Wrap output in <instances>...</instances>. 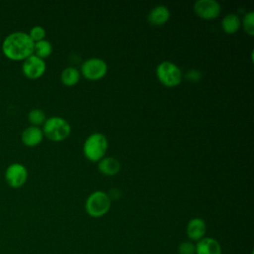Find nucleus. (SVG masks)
Returning <instances> with one entry per match:
<instances>
[{"instance_id": "nucleus-1", "label": "nucleus", "mask_w": 254, "mask_h": 254, "mask_svg": "<svg viewBox=\"0 0 254 254\" xmlns=\"http://www.w3.org/2000/svg\"><path fill=\"white\" fill-rule=\"evenodd\" d=\"M1 51L8 60L24 61L34 54V42L28 33L15 31L4 38Z\"/></svg>"}, {"instance_id": "nucleus-2", "label": "nucleus", "mask_w": 254, "mask_h": 254, "mask_svg": "<svg viewBox=\"0 0 254 254\" xmlns=\"http://www.w3.org/2000/svg\"><path fill=\"white\" fill-rule=\"evenodd\" d=\"M108 148V141L104 134L95 132L90 134L84 141L82 151L85 158L91 162L100 161Z\"/></svg>"}, {"instance_id": "nucleus-3", "label": "nucleus", "mask_w": 254, "mask_h": 254, "mask_svg": "<svg viewBox=\"0 0 254 254\" xmlns=\"http://www.w3.org/2000/svg\"><path fill=\"white\" fill-rule=\"evenodd\" d=\"M44 136L54 142H60L67 138L70 134L71 127L63 117L52 116L46 119L42 128Z\"/></svg>"}, {"instance_id": "nucleus-4", "label": "nucleus", "mask_w": 254, "mask_h": 254, "mask_svg": "<svg viewBox=\"0 0 254 254\" xmlns=\"http://www.w3.org/2000/svg\"><path fill=\"white\" fill-rule=\"evenodd\" d=\"M111 207L110 196L102 191L95 190L89 194L85 201V211L91 217H101L105 215Z\"/></svg>"}, {"instance_id": "nucleus-5", "label": "nucleus", "mask_w": 254, "mask_h": 254, "mask_svg": "<svg viewBox=\"0 0 254 254\" xmlns=\"http://www.w3.org/2000/svg\"><path fill=\"white\" fill-rule=\"evenodd\" d=\"M156 75L159 81L167 87L179 85L183 79L181 68L173 62L164 61L157 65Z\"/></svg>"}, {"instance_id": "nucleus-6", "label": "nucleus", "mask_w": 254, "mask_h": 254, "mask_svg": "<svg viewBox=\"0 0 254 254\" xmlns=\"http://www.w3.org/2000/svg\"><path fill=\"white\" fill-rule=\"evenodd\" d=\"M4 179L10 188L19 189L23 187L28 180V170L21 163H12L7 166Z\"/></svg>"}, {"instance_id": "nucleus-7", "label": "nucleus", "mask_w": 254, "mask_h": 254, "mask_svg": "<svg viewBox=\"0 0 254 254\" xmlns=\"http://www.w3.org/2000/svg\"><path fill=\"white\" fill-rule=\"evenodd\" d=\"M107 69L108 66L105 61L99 58H90L81 64L80 71L88 80H98L106 74Z\"/></svg>"}, {"instance_id": "nucleus-8", "label": "nucleus", "mask_w": 254, "mask_h": 254, "mask_svg": "<svg viewBox=\"0 0 254 254\" xmlns=\"http://www.w3.org/2000/svg\"><path fill=\"white\" fill-rule=\"evenodd\" d=\"M47 65L45 60L35 56L34 54L23 61L22 72L28 79H38L46 71Z\"/></svg>"}, {"instance_id": "nucleus-9", "label": "nucleus", "mask_w": 254, "mask_h": 254, "mask_svg": "<svg viewBox=\"0 0 254 254\" xmlns=\"http://www.w3.org/2000/svg\"><path fill=\"white\" fill-rule=\"evenodd\" d=\"M195 14L205 20L217 18L221 12V6L216 0H197L193 5Z\"/></svg>"}, {"instance_id": "nucleus-10", "label": "nucleus", "mask_w": 254, "mask_h": 254, "mask_svg": "<svg viewBox=\"0 0 254 254\" xmlns=\"http://www.w3.org/2000/svg\"><path fill=\"white\" fill-rule=\"evenodd\" d=\"M206 232V223L202 218L194 217L187 224V236L193 241H198L204 237Z\"/></svg>"}, {"instance_id": "nucleus-11", "label": "nucleus", "mask_w": 254, "mask_h": 254, "mask_svg": "<svg viewBox=\"0 0 254 254\" xmlns=\"http://www.w3.org/2000/svg\"><path fill=\"white\" fill-rule=\"evenodd\" d=\"M44 138L43 131L40 127L37 126H28L26 127L21 134V141L27 147H35L39 145Z\"/></svg>"}, {"instance_id": "nucleus-12", "label": "nucleus", "mask_w": 254, "mask_h": 254, "mask_svg": "<svg viewBox=\"0 0 254 254\" xmlns=\"http://www.w3.org/2000/svg\"><path fill=\"white\" fill-rule=\"evenodd\" d=\"M219 242L212 237H203L195 245V254H221Z\"/></svg>"}, {"instance_id": "nucleus-13", "label": "nucleus", "mask_w": 254, "mask_h": 254, "mask_svg": "<svg viewBox=\"0 0 254 254\" xmlns=\"http://www.w3.org/2000/svg\"><path fill=\"white\" fill-rule=\"evenodd\" d=\"M170 18V10L164 5H157L150 11L148 21L154 26L164 25Z\"/></svg>"}, {"instance_id": "nucleus-14", "label": "nucleus", "mask_w": 254, "mask_h": 254, "mask_svg": "<svg viewBox=\"0 0 254 254\" xmlns=\"http://www.w3.org/2000/svg\"><path fill=\"white\" fill-rule=\"evenodd\" d=\"M120 162L114 157H103L98 161V170L102 175L114 176L120 171Z\"/></svg>"}, {"instance_id": "nucleus-15", "label": "nucleus", "mask_w": 254, "mask_h": 254, "mask_svg": "<svg viewBox=\"0 0 254 254\" xmlns=\"http://www.w3.org/2000/svg\"><path fill=\"white\" fill-rule=\"evenodd\" d=\"M240 26L241 21L236 14H226L221 21V28L226 34H235Z\"/></svg>"}, {"instance_id": "nucleus-16", "label": "nucleus", "mask_w": 254, "mask_h": 254, "mask_svg": "<svg viewBox=\"0 0 254 254\" xmlns=\"http://www.w3.org/2000/svg\"><path fill=\"white\" fill-rule=\"evenodd\" d=\"M80 78V72L76 67L68 66L61 73V80L66 86L75 85Z\"/></svg>"}, {"instance_id": "nucleus-17", "label": "nucleus", "mask_w": 254, "mask_h": 254, "mask_svg": "<svg viewBox=\"0 0 254 254\" xmlns=\"http://www.w3.org/2000/svg\"><path fill=\"white\" fill-rule=\"evenodd\" d=\"M53 52V46L52 44L44 39L42 41L34 43V55L45 60L51 56Z\"/></svg>"}, {"instance_id": "nucleus-18", "label": "nucleus", "mask_w": 254, "mask_h": 254, "mask_svg": "<svg viewBox=\"0 0 254 254\" xmlns=\"http://www.w3.org/2000/svg\"><path fill=\"white\" fill-rule=\"evenodd\" d=\"M46 119H47V117H46L45 112L40 108L31 109L28 113V121L31 123L32 126L40 127L41 125H43L45 123Z\"/></svg>"}, {"instance_id": "nucleus-19", "label": "nucleus", "mask_w": 254, "mask_h": 254, "mask_svg": "<svg viewBox=\"0 0 254 254\" xmlns=\"http://www.w3.org/2000/svg\"><path fill=\"white\" fill-rule=\"evenodd\" d=\"M241 25H242L244 31L248 35H250V36L254 35V12L253 11H249L244 15Z\"/></svg>"}, {"instance_id": "nucleus-20", "label": "nucleus", "mask_w": 254, "mask_h": 254, "mask_svg": "<svg viewBox=\"0 0 254 254\" xmlns=\"http://www.w3.org/2000/svg\"><path fill=\"white\" fill-rule=\"evenodd\" d=\"M29 37L32 39L34 43L42 41L46 37V30L42 26H34L31 28V30L28 33Z\"/></svg>"}, {"instance_id": "nucleus-21", "label": "nucleus", "mask_w": 254, "mask_h": 254, "mask_svg": "<svg viewBox=\"0 0 254 254\" xmlns=\"http://www.w3.org/2000/svg\"><path fill=\"white\" fill-rule=\"evenodd\" d=\"M179 254H195V245L190 241L182 242L178 248Z\"/></svg>"}, {"instance_id": "nucleus-22", "label": "nucleus", "mask_w": 254, "mask_h": 254, "mask_svg": "<svg viewBox=\"0 0 254 254\" xmlns=\"http://www.w3.org/2000/svg\"><path fill=\"white\" fill-rule=\"evenodd\" d=\"M185 78L191 82H197L201 79V72L197 69H190L186 72Z\"/></svg>"}]
</instances>
